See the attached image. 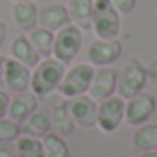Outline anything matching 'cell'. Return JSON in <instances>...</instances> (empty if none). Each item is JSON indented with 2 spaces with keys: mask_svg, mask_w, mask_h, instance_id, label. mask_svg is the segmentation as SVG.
I'll return each instance as SVG.
<instances>
[{
  "mask_svg": "<svg viewBox=\"0 0 157 157\" xmlns=\"http://www.w3.org/2000/svg\"><path fill=\"white\" fill-rule=\"evenodd\" d=\"M65 70H67V65H63L56 57H43L37 63V67L32 68L30 91L37 98H44L56 93L65 76Z\"/></svg>",
  "mask_w": 157,
  "mask_h": 157,
  "instance_id": "1",
  "label": "cell"
},
{
  "mask_svg": "<svg viewBox=\"0 0 157 157\" xmlns=\"http://www.w3.org/2000/svg\"><path fill=\"white\" fill-rule=\"evenodd\" d=\"M122 28V19L111 0H94L93 26L96 39H117Z\"/></svg>",
  "mask_w": 157,
  "mask_h": 157,
  "instance_id": "2",
  "label": "cell"
},
{
  "mask_svg": "<svg viewBox=\"0 0 157 157\" xmlns=\"http://www.w3.org/2000/svg\"><path fill=\"white\" fill-rule=\"evenodd\" d=\"M148 83V74H146V65L131 57L120 70H118V80H117V94L124 100L139 94L144 91Z\"/></svg>",
  "mask_w": 157,
  "mask_h": 157,
  "instance_id": "3",
  "label": "cell"
},
{
  "mask_svg": "<svg viewBox=\"0 0 157 157\" xmlns=\"http://www.w3.org/2000/svg\"><path fill=\"white\" fill-rule=\"evenodd\" d=\"M93 78H94V67L91 63H76L65 70V76L57 91L63 98H76L87 94Z\"/></svg>",
  "mask_w": 157,
  "mask_h": 157,
  "instance_id": "4",
  "label": "cell"
},
{
  "mask_svg": "<svg viewBox=\"0 0 157 157\" xmlns=\"http://www.w3.org/2000/svg\"><path fill=\"white\" fill-rule=\"evenodd\" d=\"M82 44H83V30H80L76 24L70 22L65 28L56 32L52 57H56L63 65H68L76 59L78 54H80Z\"/></svg>",
  "mask_w": 157,
  "mask_h": 157,
  "instance_id": "5",
  "label": "cell"
},
{
  "mask_svg": "<svg viewBox=\"0 0 157 157\" xmlns=\"http://www.w3.org/2000/svg\"><path fill=\"white\" fill-rule=\"evenodd\" d=\"M122 122H126V100L118 94H113L102 102H98L96 128L104 133L117 131Z\"/></svg>",
  "mask_w": 157,
  "mask_h": 157,
  "instance_id": "6",
  "label": "cell"
},
{
  "mask_svg": "<svg viewBox=\"0 0 157 157\" xmlns=\"http://www.w3.org/2000/svg\"><path fill=\"white\" fill-rule=\"evenodd\" d=\"M124 46L118 39H94L89 44L87 59L93 67H111L122 57Z\"/></svg>",
  "mask_w": 157,
  "mask_h": 157,
  "instance_id": "7",
  "label": "cell"
},
{
  "mask_svg": "<svg viewBox=\"0 0 157 157\" xmlns=\"http://www.w3.org/2000/svg\"><path fill=\"white\" fill-rule=\"evenodd\" d=\"M157 109V100L150 93H139L126 100V122L129 126L146 124Z\"/></svg>",
  "mask_w": 157,
  "mask_h": 157,
  "instance_id": "8",
  "label": "cell"
},
{
  "mask_svg": "<svg viewBox=\"0 0 157 157\" xmlns=\"http://www.w3.org/2000/svg\"><path fill=\"white\" fill-rule=\"evenodd\" d=\"M68 111L76 126L83 129H91L96 126V115H98V102H94L89 94H82L76 98H67Z\"/></svg>",
  "mask_w": 157,
  "mask_h": 157,
  "instance_id": "9",
  "label": "cell"
},
{
  "mask_svg": "<svg viewBox=\"0 0 157 157\" xmlns=\"http://www.w3.org/2000/svg\"><path fill=\"white\" fill-rule=\"evenodd\" d=\"M117 80H118V70L113 67H98L94 70V78L91 82V87L87 94L94 102H102L113 94H117Z\"/></svg>",
  "mask_w": 157,
  "mask_h": 157,
  "instance_id": "10",
  "label": "cell"
},
{
  "mask_svg": "<svg viewBox=\"0 0 157 157\" xmlns=\"http://www.w3.org/2000/svg\"><path fill=\"white\" fill-rule=\"evenodd\" d=\"M30 80H32V68L30 67H26L24 63H21L13 57H6L2 82L6 83V87L11 93L28 91L30 89Z\"/></svg>",
  "mask_w": 157,
  "mask_h": 157,
  "instance_id": "11",
  "label": "cell"
},
{
  "mask_svg": "<svg viewBox=\"0 0 157 157\" xmlns=\"http://www.w3.org/2000/svg\"><path fill=\"white\" fill-rule=\"evenodd\" d=\"M37 21H39V26H43L50 32H57L72 22L67 6L59 4V2H50V4H44L43 8H39Z\"/></svg>",
  "mask_w": 157,
  "mask_h": 157,
  "instance_id": "12",
  "label": "cell"
},
{
  "mask_svg": "<svg viewBox=\"0 0 157 157\" xmlns=\"http://www.w3.org/2000/svg\"><path fill=\"white\" fill-rule=\"evenodd\" d=\"M37 107H39V98H37L32 91L17 93V94L10 100L8 118H11L13 122L21 124V122H24Z\"/></svg>",
  "mask_w": 157,
  "mask_h": 157,
  "instance_id": "13",
  "label": "cell"
},
{
  "mask_svg": "<svg viewBox=\"0 0 157 157\" xmlns=\"http://www.w3.org/2000/svg\"><path fill=\"white\" fill-rule=\"evenodd\" d=\"M11 17L13 22L19 26V30L30 33L35 26H39V8L33 2H13L11 6Z\"/></svg>",
  "mask_w": 157,
  "mask_h": 157,
  "instance_id": "14",
  "label": "cell"
},
{
  "mask_svg": "<svg viewBox=\"0 0 157 157\" xmlns=\"http://www.w3.org/2000/svg\"><path fill=\"white\" fill-rule=\"evenodd\" d=\"M52 124H50V111L46 109H35L24 122H21V135H30L43 139L46 133H50Z\"/></svg>",
  "mask_w": 157,
  "mask_h": 157,
  "instance_id": "15",
  "label": "cell"
},
{
  "mask_svg": "<svg viewBox=\"0 0 157 157\" xmlns=\"http://www.w3.org/2000/svg\"><path fill=\"white\" fill-rule=\"evenodd\" d=\"M93 8H94V0H68L67 2L70 21L80 30H91V26H93Z\"/></svg>",
  "mask_w": 157,
  "mask_h": 157,
  "instance_id": "16",
  "label": "cell"
},
{
  "mask_svg": "<svg viewBox=\"0 0 157 157\" xmlns=\"http://www.w3.org/2000/svg\"><path fill=\"white\" fill-rule=\"evenodd\" d=\"M10 54H11L13 59L24 63V65L30 67V68L37 67V63L43 59V57L37 54V50L33 48V44L30 43V39H28L26 35H19V37L13 39L11 48H10Z\"/></svg>",
  "mask_w": 157,
  "mask_h": 157,
  "instance_id": "17",
  "label": "cell"
},
{
  "mask_svg": "<svg viewBox=\"0 0 157 157\" xmlns=\"http://www.w3.org/2000/svg\"><path fill=\"white\" fill-rule=\"evenodd\" d=\"M50 124H52L54 133H57L61 137H67V135H70L74 131L76 124H74V120L70 117L67 98H65V102H61V104L52 107V111H50Z\"/></svg>",
  "mask_w": 157,
  "mask_h": 157,
  "instance_id": "18",
  "label": "cell"
},
{
  "mask_svg": "<svg viewBox=\"0 0 157 157\" xmlns=\"http://www.w3.org/2000/svg\"><path fill=\"white\" fill-rule=\"evenodd\" d=\"M131 146L133 150L140 151H150L157 150V124H142L135 129L131 137Z\"/></svg>",
  "mask_w": 157,
  "mask_h": 157,
  "instance_id": "19",
  "label": "cell"
},
{
  "mask_svg": "<svg viewBox=\"0 0 157 157\" xmlns=\"http://www.w3.org/2000/svg\"><path fill=\"white\" fill-rule=\"evenodd\" d=\"M30 43L33 44V48L37 50V54L41 57H52L54 52V39H56V32H50L43 26H35L30 35H28Z\"/></svg>",
  "mask_w": 157,
  "mask_h": 157,
  "instance_id": "20",
  "label": "cell"
},
{
  "mask_svg": "<svg viewBox=\"0 0 157 157\" xmlns=\"http://www.w3.org/2000/svg\"><path fill=\"white\" fill-rule=\"evenodd\" d=\"M15 150H17V157H44L43 140L37 137L21 135L15 140Z\"/></svg>",
  "mask_w": 157,
  "mask_h": 157,
  "instance_id": "21",
  "label": "cell"
},
{
  "mask_svg": "<svg viewBox=\"0 0 157 157\" xmlns=\"http://www.w3.org/2000/svg\"><path fill=\"white\" fill-rule=\"evenodd\" d=\"M41 140H43V148H44V157H70V150L61 135L50 131Z\"/></svg>",
  "mask_w": 157,
  "mask_h": 157,
  "instance_id": "22",
  "label": "cell"
},
{
  "mask_svg": "<svg viewBox=\"0 0 157 157\" xmlns=\"http://www.w3.org/2000/svg\"><path fill=\"white\" fill-rule=\"evenodd\" d=\"M21 137V124L11 118H0V142H15Z\"/></svg>",
  "mask_w": 157,
  "mask_h": 157,
  "instance_id": "23",
  "label": "cell"
},
{
  "mask_svg": "<svg viewBox=\"0 0 157 157\" xmlns=\"http://www.w3.org/2000/svg\"><path fill=\"white\" fill-rule=\"evenodd\" d=\"M120 15H129L137 8V0H111Z\"/></svg>",
  "mask_w": 157,
  "mask_h": 157,
  "instance_id": "24",
  "label": "cell"
},
{
  "mask_svg": "<svg viewBox=\"0 0 157 157\" xmlns=\"http://www.w3.org/2000/svg\"><path fill=\"white\" fill-rule=\"evenodd\" d=\"M146 74H148V82L153 87H157V57L146 65Z\"/></svg>",
  "mask_w": 157,
  "mask_h": 157,
  "instance_id": "25",
  "label": "cell"
},
{
  "mask_svg": "<svg viewBox=\"0 0 157 157\" xmlns=\"http://www.w3.org/2000/svg\"><path fill=\"white\" fill-rule=\"evenodd\" d=\"M0 157H17L15 142H0Z\"/></svg>",
  "mask_w": 157,
  "mask_h": 157,
  "instance_id": "26",
  "label": "cell"
},
{
  "mask_svg": "<svg viewBox=\"0 0 157 157\" xmlns=\"http://www.w3.org/2000/svg\"><path fill=\"white\" fill-rule=\"evenodd\" d=\"M10 94L4 93V91H0V118H4L8 117V107H10Z\"/></svg>",
  "mask_w": 157,
  "mask_h": 157,
  "instance_id": "27",
  "label": "cell"
},
{
  "mask_svg": "<svg viewBox=\"0 0 157 157\" xmlns=\"http://www.w3.org/2000/svg\"><path fill=\"white\" fill-rule=\"evenodd\" d=\"M6 37H8V26H6V22L0 21V48L6 43Z\"/></svg>",
  "mask_w": 157,
  "mask_h": 157,
  "instance_id": "28",
  "label": "cell"
},
{
  "mask_svg": "<svg viewBox=\"0 0 157 157\" xmlns=\"http://www.w3.org/2000/svg\"><path fill=\"white\" fill-rule=\"evenodd\" d=\"M4 65H6V56L0 54V82H2V76H4Z\"/></svg>",
  "mask_w": 157,
  "mask_h": 157,
  "instance_id": "29",
  "label": "cell"
},
{
  "mask_svg": "<svg viewBox=\"0 0 157 157\" xmlns=\"http://www.w3.org/2000/svg\"><path fill=\"white\" fill-rule=\"evenodd\" d=\"M139 157H157V150H150V151H140Z\"/></svg>",
  "mask_w": 157,
  "mask_h": 157,
  "instance_id": "30",
  "label": "cell"
},
{
  "mask_svg": "<svg viewBox=\"0 0 157 157\" xmlns=\"http://www.w3.org/2000/svg\"><path fill=\"white\" fill-rule=\"evenodd\" d=\"M11 2H33V0H11Z\"/></svg>",
  "mask_w": 157,
  "mask_h": 157,
  "instance_id": "31",
  "label": "cell"
}]
</instances>
